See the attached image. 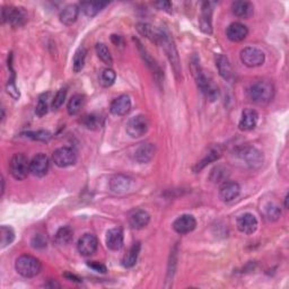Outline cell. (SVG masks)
I'll return each mask as SVG.
<instances>
[{"label": "cell", "mask_w": 289, "mask_h": 289, "mask_svg": "<svg viewBox=\"0 0 289 289\" xmlns=\"http://www.w3.org/2000/svg\"><path fill=\"white\" fill-rule=\"evenodd\" d=\"M275 96V87L269 80H256L247 89V97L255 104H268Z\"/></svg>", "instance_id": "obj_1"}, {"label": "cell", "mask_w": 289, "mask_h": 289, "mask_svg": "<svg viewBox=\"0 0 289 289\" xmlns=\"http://www.w3.org/2000/svg\"><path fill=\"white\" fill-rule=\"evenodd\" d=\"M191 67H192L193 76L200 91L204 93L207 99H209L210 101H215L218 97V89L214 85V82L210 80L209 77L205 74V71L201 69L199 60L195 56L192 60Z\"/></svg>", "instance_id": "obj_2"}, {"label": "cell", "mask_w": 289, "mask_h": 289, "mask_svg": "<svg viewBox=\"0 0 289 289\" xmlns=\"http://www.w3.org/2000/svg\"><path fill=\"white\" fill-rule=\"evenodd\" d=\"M157 44L161 45L164 49L165 53H166L167 58L169 60V63H171V66L175 72V75H177L179 78L182 71H181V64H180V58H179L177 46L174 45L173 40L171 39V35H169L166 31L161 30V35H159V40H158Z\"/></svg>", "instance_id": "obj_3"}, {"label": "cell", "mask_w": 289, "mask_h": 289, "mask_svg": "<svg viewBox=\"0 0 289 289\" xmlns=\"http://www.w3.org/2000/svg\"><path fill=\"white\" fill-rule=\"evenodd\" d=\"M15 269L24 278L36 277L42 269V265L39 259L33 255L23 254L20 255L15 263Z\"/></svg>", "instance_id": "obj_4"}, {"label": "cell", "mask_w": 289, "mask_h": 289, "mask_svg": "<svg viewBox=\"0 0 289 289\" xmlns=\"http://www.w3.org/2000/svg\"><path fill=\"white\" fill-rule=\"evenodd\" d=\"M9 172L15 180L22 181L31 173V162L24 154H15L9 162Z\"/></svg>", "instance_id": "obj_5"}, {"label": "cell", "mask_w": 289, "mask_h": 289, "mask_svg": "<svg viewBox=\"0 0 289 289\" xmlns=\"http://www.w3.org/2000/svg\"><path fill=\"white\" fill-rule=\"evenodd\" d=\"M2 22H8L10 26L22 27L27 22V13L20 7H3Z\"/></svg>", "instance_id": "obj_6"}, {"label": "cell", "mask_w": 289, "mask_h": 289, "mask_svg": "<svg viewBox=\"0 0 289 289\" xmlns=\"http://www.w3.org/2000/svg\"><path fill=\"white\" fill-rule=\"evenodd\" d=\"M149 122L148 119L144 115H136L129 119L126 126V131L129 136L133 139L140 138L144 136L148 131Z\"/></svg>", "instance_id": "obj_7"}, {"label": "cell", "mask_w": 289, "mask_h": 289, "mask_svg": "<svg viewBox=\"0 0 289 289\" xmlns=\"http://www.w3.org/2000/svg\"><path fill=\"white\" fill-rule=\"evenodd\" d=\"M241 60L249 68H256L265 64L266 55L262 50L254 46H247L241 51Z\"/></svg>", "instance_id": "obj_8"}, {"label": "cell", "mask_w": 289, "mask_h": 289, "mask_svg": "<svg viewBox=\"0 0 289 289\" xmlns=\"http://www.w3.org/2000/svg\"><path fill=\"white\" fill-rule=\"evenodd\" d=\"M236 155L242 162L245 163L246 166L251 168L260 167L263 163V155L253 147L241 148L236 152Z\"/></svg>", "instance_id": "obj_9"}, {"label": "cell", "mask_w": 289, "mask_h": 289, "mask_svg": "<svg viewBox=\"0 0 289 289\" xmlns=\"http://www.w3.org/2000/svg\"><path fill=\"white\" fill-rule=\"evenodd\" d=\"M53 162L58 167H68L77 162V153L70 147H61L53 153Z\"/></svg>", "instance_id": "obj_10"}, {"label": "cell", "mask_w": 289, "mask_h": 289, "mask_svg": "<svg viewBox=\"0 0 289 289\" xmlns=\"http://www.w3.org/2000/svg\"><path fill=\"white\" fill-rule=\"evenodd\" d=\"M97 247H99V241L93 234H85L81 236L77 244V249L82 256L93 255L97 251Z\"/></svg>", "instance_id": "obj_11"}, {"label": "cell", "mask_w": 289, "mask_h": 289, "mask_svg": "<svg viewBox=\"0 0 289 289\" xmlns=\"http://www.w3.org/2000/svg\"><path fill=\"white\" fill-rule=\"evenodd\" d=\"M50 162L45 154H38L31 161V173L36 178H43L49 172Z\"/></svg>", "instance_id": "obj_12"}, {"label": "cell", "mask_w": 289, "mask_h": 289, "mask_svg": "<svg viewBox=\"0 0 289 289\" xmlns=\"http://www.w3.org/2000/svg\"><path fill=\"white\" fill-rule=\"evenodd\" d=\"M241 193V187L234 181H225L219 188V198L224 203H230L239 197Z\"/></svg>", "instance_id": "obj_13"}, {"label": "cell", "mask_w": 289, "mask_h": 289, "mask_svg": "<svg viewBox=\"0 0 289 289\" xmlns=\"http://www.w3.org/2000/svg\"><path fill=\"white\" fill-rule=\"evenodd\" d=\"M197 220L192 215H182L178 217L173 223V229L179 234H188L195 229Z\"/></svg>", "instance_id": "obj_14"}, {"label": "cell", "mask_w": 289, "mask_h": 289, "mask_svg": "<svg viewBox=\"0 0 289 289\" xmlns=\"http://www.w3.org/2000/svg\"><path fill=\"white\" fill-rule=\"evenodd\" d=\"M213 4L204 3L201 8V16L199 19L200 30L206 34L213 33Z\"/></svg>", "instance_id": "obj_15"}, {"label": "cell", "mask_w": 289, "mask_h": 289, "mask_svg": "<svg viewBox=\"0 0 289 289\" xmlns=\"http://www.w3.org/2000/svg\"><path fill=\"white\" fill-rule=\"evenodd\" d=\"M237 228L241 232V233L251 235L254 233L257 228V220L255 218L254 215H252L250 213H246L241 215L236 221Z\"/></svg>", "instance_id": "obj_16"}, {"label": "cell", "mask_w": 289, "mask_h": 289, "mask_svg": "<svg viewBox=\"0 0 289 289\" xmlns=\"http://www.w3.org/2000/svg\"><path fill=\"white\" fill-rule=\"evenodd\" d=\"M130 110H131V100L130 97L126 94L117 97V99L111 103L110 106V111L112 114L119 117L128 114V113L130 112Z\"/></svg>", "instance_id": "obj_17"}, {"label": "cell", "mask_w": 289, "mask_h": 289, "mask_svg": "<svg viewBox=\"0 0 289 289\" xmlns=\"http://www.w3.org/2000/svg\"><path fill=\"white\" fill-rule=\"evenodd\" d=\"M259 121V114L252 108H246L242 113V118L239 123V128L242 131H251L254 129Z\"/></svg>", "instance_id": "obj_18"}, {"label": "cell", "mask_w": 289, "mask_h": 289, "mask_svg": "<svg viewBox=\"0 0 289 289\" xmlns=\"http://www.w3.org/2000/svg\"><path fill=\"white\" fill-rule=\"evenodd\" d=\"M149 221H151V216L146 210L142 209L135 210L129 217V225L132 229L136 230L144 228L149 224Z\"/></svg>", "instance_id": "obj_19"}, {"label": "cell", "mask_w": 289, "mask_h": 289, "mask_svg": "<svg viewBox=\"0 0 289 289\" xmlns=\"http://www.w3.org/2000/svg\"><path fill=\"white\" fill-rule=\"evenodd\" d=\"M247 34H249V30H247L245 25L239 22L232 23L226 31L227 39L232 41V42H241L246 38Z\"/></svg>", "instance_id": "obj_20"}, {"label": "cell", "mask_w": 289, "mask_h": 289, "mask_svg": "<svg viewBox=\"0 0 289 289\" xmlns=\"http://www.w3.org/2000/svg\"><path fill=\"white\" fill-rule=\"evenodd\" d=\"M105 243L108 249L112 251H119L123 246V232L121 228H112L107 230Z\"/></svg>", "instance_id": "obj_21"}, {"label": "cell", "mask_w": 289, "mask_h": 289, "mask_svg": "<svg viewBox=\"0 0 289 289\" xmlns=\"http://www.w3.org/2000/svg\"><path fill=\"white\" fill-rule=\"evenodd\" d=\"M216 67L219 71V75L227 81H232L234 79V71L229 64L228 59L223 54L216 55Z\"/></svg>", "instance_id": "obj_22"}, {"label": "cell", "mask_w": 289, "mask_h": 289, "mask_svg": "<svg viewBox=\"0 0 289 289\" xmlns=\"http://www.w3.org/2000/svg\"><path fill=\"white\" fill-rule=\"evenodd\" d=\"M155 152H156V148H155L154 143H143L137 148L135 153L136 161L140 164L151 162L154 157Z\"/></svg>", "instance_id": "obj_23"}, {"label": "cell", "mask_w": 289, "mask_h": 289, "mask_svg": "<svg viewBox=\"0 0 289 289\" xmlns=\"http://www.w3.org/2000/svg\"><path fill=\"white\" fill-rule=\"evenodd\" d=\"M131 183L132 180L130 178L119 174L111 180L110 188L114 193H125L128 190H130Z\"/></svg>", "instance_id": "obj_24"}, {"label": "cell", "mask_w": 289, "mask_h": 289, "mask_svg": "<svg viewBox=\"0 0 289 289\" xmlns=\"http://www.w3.org/2000/svg\"><path fill=\"white\" fill-rule=\"evenodd\" d=\"M232 12L237 17L249 18L254 12V7L250 2H234L232 4Z\"/></svg>", "instance_id": "obj_25"}, {"label": "cell", "mask_w": 289, "mask_h": 289, "mask_svg": "<svg viewBox=\"0 0 289 289\" xmlns=\"http://www.w3.org/2000/svg\"><path fill=\"white\" fill-rule=\"evenodd\" d=\"M78 15L79 7L76 6V5H68V6H66L61 10L59 18L64 25H72L78 18Z\"/></svg>", "instance_id": "obj_26"}, {"label": "cell", "mask_w": 289, "mask_h": 289, "mask_svg": "<svg viewBox=\"0 0 289 289\" xmlns=\"http://www.w3.org/2000/svg\"><path fill=\"white\" fill-rule=\"evenodd\" d=\"M136 42L138 44V49H139V51H140L141 56H142V59L144 60V63H146V65L149 67V68H151V70L153 71V74L155 75V77H156V79L159 80V78H162L163 74H162L161 68H159L158 64L152 58V55L147 52V50L143 48L142 44L139 42V41H136Z\"/></svg>", "instance_id": "obj_27"}, {"label": "cell", "mask_w": 289, "mask_h": 289, "mask_svg": "<svg viewBox=\"0 0 289 289\" xmlns=\"http://www.w3.org/2000/svg\"><path fill=\"white\" fill-rule=\"evenodd\" d=\"M221 153H223V152H221V149L218 146L211 148L210 151L207 154H206V156L203 159H201L200 162H198L197 165H195L194 168H193L194 172L195 173L200 172L201 169H204L208 164L217 161V159H219L220 156H221Z\"/></svg>", "instance_id": "obj_28"}, {"label": "cell", "mask_w": 289, "mask_h": 289, "mask_svg": "<svg viewBox=\"0 0 289 289\" xmlns=\"http://www.w3.org/2000/svg\"><path fill=\"white\" fill-rule=\"evenodd\" d=\"M107 5H108L107 2H95V3L87 2V3H81L80 8L86 16L94 17L100 12H102V10L104 9Z\"/></svg>", "instance_id": "obj_29"}, {"label": "cell", "mask_w": 289, "mask_h": 289, "mask_svg": "<svg viewBox=\"0 0 289 289\" xmlns=\"http://www.w3.org/2000/svg\"><path fill=\"white\" fill-rule=\"evenodd\" d=\"M137 30L138 32L140 33L144 38L151 40L152 42L154 43H158L159 40V35H161V30L158 28H154L152 25L146 24V23H140L137 25Z\"/></svg>", "instance_id": "obj_30"}, {"label": "cell", "mask_w": 289, "mask_h": 289, "mask_svg": "<svg viewBox=\"0 0 289 289\" xmlns=\"http://www.w3.org/2000/svg\"><path fill=\"white\" fill-rule=\"evenodd\" d=\"M140 249H141V245L139 242L137 243L133 244L129 251L127 252V254L123 256L122 259V265L125 268H132L133 266L137 263L138 260V256H139V253H140Z\"/></svg>", "instance_id": "obj_31"}, {"label": "cell", "mask_w": 289, "mask_h": 289, "mask_svg": "<svg viewBox=\"0 0 289 289\" xmlns=\"http://www.w3.org/2000/svg\"><path fill=\"white\" fill-rule=\"evenodd\" d=\"M74 240V230L70 226H63L55 233V243L61 246L68 245Z\"/></svg>", "instance_id": "obj_32"}, {"label": "cell", "mask_w": 289, "mask_h": 289, "mask_svg": "<svg viewBox=\"0 0 289 289\" xmlns=\"http://www.w3.org/2000/svg\"><path fill=\"white\" fill-rule=\"evenodd\" d=\"M228 175H229L228 168L226 166H223V165H218V166H216L215 168L211 169L209 180L214 183L225 182L227 178H228Z\"/></svg>", "instance_id": "obj_33"}, {"label": "cell", "mask_w": 289, "mask_h": 289, "mask_svg": "<svg viewBox=\"0 0 289 289\" xmlns=\"http://www.w3.org/2000/svg\"><path fill=\"white\" fill-rule=\"evenodd\" d=\"M84 103H85V97L80 95V94H76L74 95L70 99L69 103H68V107H67V110H68V113L70 115H76L78 114L80 112L81 107L84 106Z\"/></svg>", "instance_id": "obj_34"}, {"label": "cell", "mask_w": 289, "mask_h": 289, "mask_svg": "<svg viewBox=\"0 0 289 289\" xmlns=\"http://www.w3.org/2000/svg\"><path fill=\"white\" fill-rule=\"evenodd\" d=\"M86 54H87V50L85 48H79L76 51V53L74 55V60H72V69H74L75 72H79L82 70V68H84Z\"/></svg>", "instance_id": "obj_35"}, {"label": "cell", "mask_w": 289, "mask_h": 289, "mask_svg": "<svg viewBox=\"0 0 289 289\" xmlns=\"http://www.w3.org/2000/svg\"><path fill=\"white\" fill-rule=\"evenodd\" d=\"M8 67H9V70H10V77L8 79V82H7L6 90H7L8 94L12 96L14 100H18L20 95H19V91L16 87V84H15V71L13 70L12 61H8Z\"/></svg>", "instance_id": "obj_36"}, {"label": "cell", "mask_w": 289, "mask_h": 289, "mask_svg": "<svg viewBox=\"0 0 289 289\" xmlns=\"http://www.w3.org/2000/svg\"><path fill=\"white\" fill-rule=\"evenodd\" d=\"M95 50H96V53L97 56L107 66H111L113 64V58H112V54L110 52V50H108L107 46L103 43H97L95 46Z\"/></svg>", "instance_id": "obj_37"}, {"label": "cell", "mask_w": 289, "mask_h": 289, "mask_svg": "<svg viewBox=\"0 0 289 289\" xmlns=\"http://www.w3.org/2000/svg\"><path fill=\"white\" fill-rule=\"evenodd\" d=\"M82 123H84V126L87 129H90V130H99L103 125V120L100 115L89 114L82 119Z\"/></svg>", "instance_id": "obj_38"}, {"label": "cell", "mask_w": 289, "mask_h": 289, "mask_svg": "<svg viewBox=\"0 0 289 289\" xmlns=\"http://www.w3.org/2000/svg\"><path fill=\"white\" fill-rule=\"evenodd\" d=\"M0 234H2V249L10 245L15 240V232L9 226H2L0 228Z\"/></svg>", "instance_id": "obj_39"}, {"label": "cell", "mask_w": 289, "mask_h": 289, "mask_svg": "<svg viewBox=\"0 0 289 289\" xmlns=\"http://www.w3.org/2000/svg\"><path fill=\"white\" fill-rule=\"evenodd\" d=\"M115 79H117L115 72L110 68L104 69L100 75V82H101V85L104 86V87L112 86L113 84H114Z\"/></svg>", "instance_id": "obj_40"}, {"label": "cell", "mask_w": 289, "mask_h": 289, "mask_svg": "<svg viewBox=\"0 0 289 289\" xmlns=\"http://www.w3.org/2000/svg\"><path fill=\"white\" fill-rule=\"evenodd\" d=\"M48 108H49V93H45V94H42L40 96L38 105H36L35 108V113L36 115L39 117H43L48 113Z\"/></svg>", "instance_id": "obj_41"}, {"label": "cell", "mask_w": 289, "mask_h": 289, "mask_svg": "<svg viewBox=\"0 0 289 289\" xmlns=\"http://www.w3.org/2000/svg\"><path fill=\"white\" fill-rule=\"evenodd\" d=\"M24 135L25 137L33 139V140H38V141H49L51 139V133L46 130L28 131L26 133H24Z\"/></svg>", "instance_id": "obj_42"}, {"label": "cell", "mask_w": 289, "mask_h": 289, "mask_svg": "<svg viewBox=\"0 0 289 289\" xmlns=\"http://www.w3.org/2000/svg\"><path fill=\"white\" fill-rule=\"evenodd\" d=\"M266 215L267 218L271 221H276L280 218L281 216V210L275 204H269L266 208Z\"/></svg>", "instance_id": "obj_43"}, {"label": "cell", "mask_w": 289, "mask_h": 289, "mask_svg": "<svg viewBox=\"0 0 289 289\" xmlns=\"http://www.w3.org/2000/svg\"><path fill=\"white\" fill-rule=\"evenodd\" d=\"M66 97H67L66 87H64V89H60L58 92H56V94L52 101V107L54 108V110H58V108L64 104L66 101Z\"/></svg>", "instance_id": "obj_44"}, {"label": "cell", "mask_w": 289, "mask_h": 289, "mask_svg": "<svg viewBox=\"0 0 289 289\" xmlns=\"http://www.w3.org/2000/svg\"><path fill=\"white\" fill-rule=\"evenodd\" d=\"M46 239L42 234H38L33 237L32 240V246L34 249H44L46 247Z\"/></svg>", "instance_id": "obj_45"}, {"label": "cell", "mask_w": 289, "mask_h": 289, "mask_svg": "<svg viewBox=\"0 0 289 289\" xmlns=\"http://www.w3.org/2000/svg\"><path fill=\"white\" fill-rule=\"evenodd\" d=\"M87 266H89L90 268H92L93 270L96 271V272H101V273H105L107 271L106 269V267L103 265V263H100V262H97V261H92V262H89L87 263Z\"/></svg>", "instance_id": "obj_46"}, {"label": "cell", "mask_w": 289, "mask_h": 289, "mask_svg": "<svg viewBox=\"0 0 289 289\" xmlns=\"http://www.w3.org/2000/svg\"><path fill=\"white\" fill-rule=\"evenodd\" d=\"M154 6H156L159 10H164V12L172 13V4L169 2H157L154 4Z\"/></svg>", "instance_id": "obj_47"}, {"label": "cell", "mask_w": 289, "mask_h": 289, "mask_svg": "<svg viewBox=\"0 0 289 289\" xmlns=\"http://www.w3.org/2000/svg\"><path fill=\"white\" fill-rule=\"evenodd\" d=\"M111 40H112V42L114 43L115 45H121V44H123V40H122V38H121L120 35H112Z\"/></svg>", "instance_id": "obj_48"}]
</instances>
